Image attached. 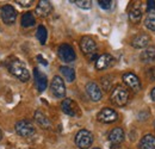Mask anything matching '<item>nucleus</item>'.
<instances>
[{
    "mask_svg": "<svg viewBox=\"0 0 155 149\" xmlns=\"http://www.w3.org/2000/svg\"><path fill=\"white\" fill-rule=\"evenodd\" d=\"M51 4L47 0H41L36 6V15L39 17H48L51 12Z\"/></svg>",
    "mask_w": 155,
    "mask_h": 149,
    "instance_id": "nucleus-16",
    "label": "nucleus"
},
{
    "mask_svg": "<svg viewBox=\"0 0 155 149\" xmlns=\"http://www.w3.org/2000/svg\"><path fill=\"white\" fill-rule=\"evenodd\" d=\"M86 92L88 94V97L93 100V101H99L103 97V93H101V90L100 87L98 86L96 82L91 81L86 85Z\"/></svg>",
    "mask_w": 155,
    "mask_h": 149,
    "instance_id": "nucleus-14",
    "label": "nucleus"
},
{
    "mask_svg": "<svg viewBox=\"0 0 155 149\" xmlns=\"http://www.w3.org/2000/svg\"><path fill=\"white\" fill-rule=\"evenodd\" d=\"M35 119L37 122L39 127H42L43 129H49L51 127V123L49 121V118L43 113L42 111H36L35 112Z\"/></svg>",
    "mask_w": 155,
    "mask_h": 149,
    "instance_id": "nucleus-18",
    "label": "nucleus"
},
{
    "mask_svg": "<svg viewBox=\"0 0 155 149\" xmlns=\"http://www.w3.org/2000/svg\"><path fill=\"white\" fill-rule=\"evenodd\" d=\"M35 17L31 12H26L21 17V26L24 28H30V26H34L35 25Z\"/></svg>",
    "mask_w": 155,
    "mask_h": 149,
    "instance_id": "nucleus-22",
    "label": "nucleus"
},
{
    "mask_svg": "<svg viewBox=\"0 0 155 149\" xmlns=\"http://www.w3.org/2000/svg\"><path fill=\"white\" fill-rule=\"evenodd\" d=\"M154 128H155V122H154Z\"/></svg>",
    "mask_w": 155,
    "mask_h": 149,
    "instance_id": "nucleus-35",
    "label": "nucleus"
},
{
    "mask_svg": "<svg viewBox=\"0 0 155 149\" xmlns=\"http://www.w3.org/2000/svg\"><path fill=\"white\" fill-rule=\"evenodd\" d=\"M147 76L152 80V81H155V68H150L147 71Z\"/></svg>",
    "mask_w": 155,
    "mask_h": 149,
    "instance_id": "nucleus-28",
    "label": "nucleus"
},
{
    "mask_svg": "<svg viewBox=\"0 0 155 149\" xmlns=\"http://www.w3.org/2000/svg\"><path fill=\"white\" fill-rule=\"evenodd\" d=\"M7 68L11 74L16 76L17 79H19L23 82H26L30 79V73H29L26 66L18 58H12L11 61H8Z\"/></svg>",
    "mask_w": 155,
    "mask_h": 149,
    "instance_id": "nucleus-1",
    "label": "nucleus"
},
{
    "mask_svg": "<svg viewBox=\"0 0 155 149\" xmlns=\"http://www.w3.org/2000/svg\"><path fill=\"white\" fill-rule=\"evenodd\" d=\"M142 18V10L138 6H134L129 12V19L133 23H138Z\"/></svg>",
    "mask_w": 155,
    "mask_h": 149,
    "instance_id": "nucleus-23",
    "label": "nucleus"
},
{
    "mask_svg": "<svg viewBox=\"0 0 155 149\" xmlns=\"http://www.w3.org/2000/svg\"><path fill=\"white\" fill-rule=\"evenodd\" d=\"M147 4H148V5H147L148 11H149V12H153V11L155 10V1H153V0H152V1H148Z\"/></svg>",
    "mask_w": 155,
    "mask_h": 149,
    "instance_id": "nucleus-30",
    "label": "nucleus"
},
{
    "mask_svg": "<svg viewBox=\"0 0 155 149\" xmlns=\"http://www.w3.org/2000/svg\"><path fill=\"white\" fill-rule=\"evenodd\" d=\"M17 4H19L20 6H24V7H29L31 4H32V1L31 0H26V1H21V0H17L16 1Z\"/></svg>",
    "mask_w": 155,
    "mask_h": 149,
    "instance_id": "nucleus-29",
    "label": "nucleus"
},
{
    "mask_svg": "<svg viewBox=\"0 0 155 149\" xmlns=\"http://www.w3.org/2000/svg\"><path fill=\"white\" fill-rule=\"evenodd\" d=\"M110 100L112 104H115L117 106H124L128 100H129V92L125 87L118 85L116 86L112 92H111V95H110Z\"/></svg>",
    "mask_w": 155,
    "mask_h": 149,
    "instance_id": "nucleus-3",
    "label": "nucleus"
},
{
    "mask_svg": "<svg viewBox=\"0 0 155 149\" xmlns=\"http://www.w3.org/2000/svg\"><path fill=\"white\" fill-rule=\"evenodd\" d=\"M115 62V58L110 54H103L96 60V68L98 71H104L109 67H111Z\"/></svg>",
    "mask_w": 155,
    "mask_h": 149,
    "instance_id": "nucleus-13",
    "label": "nucleus"
},
{
    "mask_svg": "<svg viewBox=\"0 0 155 149\" xmlns=\"http://www.w3.org/2000/svg\"><path fill=\"white\" fill-rule=\"evenodd\" d=\"M150 97H152V99L155 101V88H153V91H152V93H150Z\"/></svg>",
    "mask_w": 155,
    "mask_h": 149,
    "instance_id": "nucleus-32",
    "label": "nucleus"
},
{
    "mask_svg": "<svg viewBox=\"0 0 155 149\" xmlns=\"http://www.w3.org/2000/svg\"><path fill=\"white\" fill-rule=\"evenodd\" d=\"M140 149H155V137L153 135H146L142 137L138 144Z\"/></svg>",
    "mask_w": 155,
    "mask_h": 149,
    "instance_id": "nucleus-19",
    "label": "nucleus"
},
{
    "mask_svg": "<svg viewBox=\"0 0 155 149\" xmlns=\"http://www.w3.org/2000/svg\"><path fill=\"white\" fill-rule=\"evenodd\" d=\"M144 25L147 26V29L155 31V12H149L147 15V17L144 19Z\"/></svg>",
    "mask_w": 155,
    "mask_h": 149,
    "instance_id": "nucleus-25",
    "label": "nucleus"
},
{
    "mask_svg": "<svg viewBox=\"0 0 155 149\" xmlns=\"http://www.w3.org/2000/svg\"><path fill=\"white\" fill-rule=\"evenodd\" d=\"M97 118L101 123H114L118 119V113L114 109L104 108L103 110L99 111V113L97 114Z\"/></svg>",
    "mask_w": 155,
    "mask_h": 149,
    "instance_id": "nucleus-8",
    "label": "nucleus"
},
{
    "mask_svg": "<svg viewBox=\"0 0 155 149\" xmlns=\"http://www.w3.org/2000/svg\"><path fill=\"white\" fill-rule=\"evenodd\" d=\"M15 129H16V132L21 137H31L32 135H35V131H36L34 124L28 119L17 122Z\"/></svg>",
    "mask_w": 155,
    "mask_h": 149,
    "instance_id": "nucleus-4",
    "label": "nucleus"
},
{
    "mask_svg": "<svg viewBox=\"0 0 155 149\" xmlns=\"http://www.w3.org/2000/svg\"><path fill=\"white\" fill-rule=\"evenodd\" d=\"M34 74H35V80H36V86H37V90H38L39 92H43V91L47 88V85H48L47 76L43 74V73H41L37 68H35Z\"/></svg>",
    "mask_w": 155,
    "mask_h": 149,
    "instance_id": "nucleus-17",
    "label": "nucleus"
},
{
    "mask_svg": "<svg viewBox=\"0 0 155 149\" xmlns=\"http://www.w3.org/2000/svg\"><path fill=\"white\" fill-rule=\"evenodd\" d=\"M109 141L111 143V148L116 149L124 141V131L122 128H115L109 134Z\"/></svg>",
    "mask_w": 155,
    "mask_h": 149,
    "instance_id": "nucleus-11",
    "label": "nucleus"
},
{
    "mask_svg": "<svg viewBox=\"0 0 155 149\" xmlns=\"http://www.w3.org/2000/svg\"><path fill=\"white\" fill-rule=\"evenodd\" d=\"M140 58L144 63H150V62L155 61V47H149V48L144 49L140 56Z\"/></svg>",
    "mask_w": 155,
    "mask_h": 149,
    "instance_id": "nucleus-20",
    "label": "nucleus"
},
{
    "mask_svg": "<svg viewBox=\"0 0 155 149\" xmlns=\"http://www.w3.org/2000/svg\"><path fill=\"white\" fill-rule=\"evenodd\" d=\"M0 16L2 22L6 24V25H11L16 22L17 18V11L13 8V6L11 5H4L0 10Z\"/></svg>",
    "mask_w": 155,
    "mask_h": 149,
    "instance_id": "nucleus-6",
    "label": "nucleus"
},
{
    "mask_svg": "<svg viewBox=\"0 0 155 149\" xmlns=\"http://www.w3.org/2000/svg\"><path fill=\"white\" fill-rule=\"evenodd\" d=\"M80 48L82 53L87 56L88 60H97V43L94 39L88 36H85L80 39Z\"/></svg>",
    "mask_w": 155,
    "mask_h": 149,
    "instance_id": "nucleus-2",
    "label": "nucleus"
},
{
    "mask_svg": "<svg viewBox=\"0 0 155 149\" xmlns=\"http://www.w3.org/2000/svg\"><path fill=\"white\" fill-rule=\"evenodd\" d=\"M37 58L39 60V62H41V63H43L44 66H47V65H48V62H47V61H45V60H44V58H43V57H42L41 55L37 56Z\"/></svg>",
    "mask_w": 155,
    "mask_h": 149,
    "instance_id": "nucleus-31",
    "label": "nucleus"
},
{
    "mask_svg": "<svg viewBox=\"0 0 155 149\" xmlns=\"http://www.w3.org/2000/svg\"><path fill=\"white\" fill-rule=\"evenodd\" d=\"M36 36H37V39L39 41L41 44H45L47 37H48V34H47V29H45L43 25H39L38 28H37Z\"/></svg>",
    "mask_w": 155,
    "mask_h": 149,
    "instance_id": "nucleus-24",
    "label": "nucleus"
},
{
    "mask_svg": "<svg viewBox=\"0 0 155 149\" xmlns=\"http://www.w3.org/2000/svg\"><path fill=\"white\" fill-rule=\"evenodd\" d=\"M74 2L77 4V6H79L80 8H84V10H88L92 6V2L90 0H77Z\"/></svg>",
    "mask_w": 155,
    "mask_h": 149,
    "instance_id": "nucleus-26",
    "label": "nucleus"
},
{
    "mask_svg": "<svg viewBox=\"0 0 155 149\" xmlns=\"http://www.w3.org/2000/svg\"><path fill=\"white\" fill-rule=\"evenodd\" d=\"M93 143V135L88 130H80L75 136V144L80 149L90 148Z\"/></svg>",
    "mask_w": 155,
    "mask_h": 149,
    "instance_id": "nucleus-5",
    "label": "nucleus"
},
{
    "mask_svg": "<svg viewBox=\"0 0 155 149\" xmlns=\"http://www.w3.org/2000/svg\"><path fill=\"white\" fill-rule=\"evenodd\" d=\"M60 71H61V73L63 75V78H64L68 82H73V81L75 80V72H74L73 68L62 66V67L60 68Z\"/></svg>",
    "mask_w": 155,
    "mask_h": 149,
    "instance_id": "nucleus-21",
    "label": "nucleus"
},
{
    "mask_svg": "<svg viewBox=\"0 0 155 149\" xmlns=\"http://www.w3.org/2000/svg\"><path fill=\"white\" fill-rule=\"evenodd\" d=\"M150 42V36L147 35V34H140V35H136L135 37L131 39V45L134 48L137 49H141V48H144L149 44Z\"/></svg>",
    "mask_w": 155,
    "mask_h": 149,
    "instance_id": "nucleus-15",
    "label": "nucleus"
},
{
    "mask_svg": "<svg viewBox=\"0 0 155 149\" xmlns=\"http://www.w3.org/2000/svg\"><path fill=\"white\" fill-rule=\"evenodd\" d=\"M58 57H60L63 62H67V63L73 62V61L75 60V57H77L74 49H73L69 44H61V45L58 47Z\"/></svg>",
    "mask_w": 155,
    "mask_h": 149,
    "instance_id": "nucleus-7",
    "label": "nucleus"
},
{
    "mask_svg": "<svg viewBox=\"0 0 155 149\" xmlns=\"http://www.w3.org/2000/svg\"><path fill=\"white\" fill-rule=\"evenodd\" d=\"M98 4L104 10H109L112 6V1H110V0H100V1H98Z\"/></svg>",
    "mask_w": 155,
    "mask_h": 149,
    "instance_id": "nucleus-27",
    "label": "nucleus"
},
{
    "mask_svg": "<svg viewBox=\"0 0 155 149\" xmlns=\"http://www.w3.org/2000/svg\"><path fill=\"white\" fill-rule=\"evenodd\" d=\"M93 149H100V148H93Z\"/></svg>",
    "mask_w": 155,
    "mask_h": 149,
    "instance_id": "nucleus-34",
    "label": "nucleus"
},
{
    "mask_svg": "<svg viewBox=\"0 0 155 149\" xmlns=\"http://www.w3.org/2000/svg\"><path fill=\"white\" fill-rule=\"evenodd\" d=\"M51 92L56 97V98H63L64 94H66V86H64V82L63 80L60 78V76H54L53 81H51Z\"/></svg>",
    "mask_w": 155,
    "mask_h": 149,
    "instance_id": "nucleus-10",
    "label": "nucleus"
},
{
    "mask_svg": "<svg viewBox=\"0 0 155 149\" xmlns=\"http://www.w3.org/2000/svg\"><path fill=\"white\" fill-rule=\"evenodd\" d=\"M123 81L134 92H138L141 90V82H140L138 78L134 73H125L123 75Z\"/></svg>",
    "mask_w": 155,
    "mask_h": 149,
    "instance_id": "nucleus-12",
    "label": "nucleus"
},
{
    "mask_svg": "<svg viewBox=\"0 0 155 149\" xmlns=\"http://www.w3.org/2000/svg\"><path fill=\"white\" fill-rule=\"evenodd\" d=\"M1 138H2V132H1V130H0V141H1Z\"/></svg>",
    "mask_w": 155,
    "mask_h": 149,
    "instance_id": "nucleus-33",
    "label": "nucleus"
},
{
    "mask_svg": "<svg viewBox=\"0 0 155 149\" xmlns=\"http://www.w3.org/2000/svg\"><path fill=\"white\" fill-rule=\"evenodd\" d=\"M61 109L68 116H72V117L80 116V109H79L77 103L74 100H72V99H64L61 103Z\"/></svg>",
    "mask_w": 155,
    "mask_h": 149,
    "instance_id": "nucleus-9",
    "label": "nucleus"
}]
</instances>
